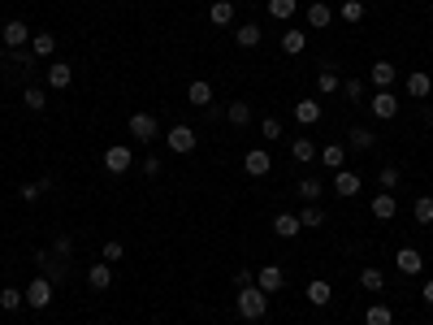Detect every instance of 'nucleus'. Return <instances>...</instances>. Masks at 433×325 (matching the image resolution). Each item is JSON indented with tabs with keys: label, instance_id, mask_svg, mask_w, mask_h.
Segmentation results:
<instances>
[{
	"label": "nucleus",
	"instance_id": "obj_6",
	"mask_svg": "<svg viewBox=\"0 0 433 325\" xmlns=\"http://www.w3.org/2000/svg\"><path fill=\"white\" fill-rule=\"evenodd\" d=\"M35 265L44 269V278L53 282V286L69 278V260H65V256H57V252H39V256H35Z\"/></svg>",
	"mask_w": 433,
	"mask_h": 325
},
{
	"label": "nucleus",
	"instance_id": "obj_2",
	"mask_svg": "<svg viewBox=\"0 0 433 325\" xmlns=\"http://www.w3.org/2000/svg\"><path fill=\"white\" fill-rule=\"evenodd\" d=\"M165 143H169V152H178V157H191V152H195V143H199V135H195V126H187V121H178V126H169V131H165Z\"/></svg>",
	"mask_w": 433,
	"mask_h": 325
},
{
	"label": "nucleus",
	"instance_id": "obj_30",
	"mask_svg": "<svg viewBox=\"0 0 433 325\" xmlns=\"http://www.w3.org/2000/svg\"><path fill=\"white\" fill-rule=\"evenodd\" d=\"M364 325H394V308L390 304H368Z\"/></svg>",
	"mask_w": 433,
	"mask_h": 325
},
{
	"label": "nucleus",
	"instance_id": "obj_26",
	"mask_svg": "<svg viewBox=\"0 0 433 325\" xmlns=\"http://www.w3.org/2000/svg\"><path fill=\"white\" fill-rule=\"evenodd\" d=\"M291 157H295L299 165H312V161H317V143H312L308 135H299V139L291 143Z\"/></svg>",
	"mask_w": 433,
	"mask_h": 325
},
{
	"label": "nucleus",
	"instance_id": "obj_31",
	"mask_svg": "<svg viewBox=\"0 0 433 325\" xmlns=\"http://www.w3.org/2000/svg\"><path fill=\"white\" fill-rule=\"evenodd\" d=\"M299 221H303V230H317V226H325V208H321V204H303V208H299Z\"/></svg>",
	"mask_w": 433,
	"mask_h": 325
},
{
	"label": "nucleus",
	"instance_id": "obj_33",
	"mask_svg": "<svg viewBox=\"0 0 433 325\" xmlns=\"http://www.w3.org/2000/svg\"><path fill=\"white\" fill-rule=\"evenodd\" d=\"M22 105H27L31 113H44V109H48V95H44V87H35V83H31L27 91H22Z\"/></svg>",
	"mask_w": 433,
	"mask_h": 325
},
{
	"label": "nucleus",
	"instance_id": "obj_22",
	"mask_svg": "<svg viewBox=\"0 0 433 325\" xmlns=\"http://www.w3.org/2000/svg\"><path fill=\"white\" fill-rule=\"evenodd\" d=\"M429 91H433V79H429L425 69H412V74H407V95H416V100H425Z\"/></svg>",
	"mask_w": 433,
	"mask_h": 325
},
{
	"label": "nucleus",
	"instance_id": "obj_49",
	"mask_svg": "<svg viewBox=\"0 0 433 325\" xmlns=\"http://www.w3.org/2000/svg\"><path fill=\"white\" fill-rule=\"evenodd\" d=\"M425 304H433V278H425Z\"/></svg>",
	"mask_w": 433,
	"mask_h": 325
},
{
	"label": "nucleus",
	"instance_id": "obj_28",
	"mask_svg": "<svg viewBox=\"0 0 433 325\" xmlns=\"http://www.w3.org/2000/svg\"><path fill=\"white\" fill-rule=\"evenodd\" d=\"M347 143L355 147V152H368V147H377V135L368 126H355V131H347Z\"/></svg>",
	"mask_w": 433,
	"mask_h": 325
},
{
	"label": "nucleus",
	"instance_id": "obj_13",
	"mask_svg": "<svg viewBox=\"0 0 433 325\" xmlns=\"http://www.w3.org/2000/svg\"><path fill=\"white\" fill-rule=\"evenodd\" d=\"M368 79H373V87H377V91H390V87H394V79H399V69H394V61H373Z\"/></svg>",
	"mask_w": 433,
	"mask_h": 325
},
{
	"label": "nucleus",
	"instance_id": "obj_19",
	"mask_svg": "<svg viewBox=\"0 0 433 325\" xmlns=\"http://www.w3.org/2000/svg\"><path fill=\"white\" fill-rule=\"evenodd\" d=\"M317 157H321V165H325V169H334V173H338V169L347 165V147H342V143H325Z\"/></svg>",
	"mask_w": 433,
	"mask_h": 325
},
{
	"label": "nucleus",
	"instance_id": "obj_48",
	"mask_svg": "<svg viewBox=\"0 0 433 325\" xmlns=\"http://www.w3.org/2000/svg\"><path fill=\"white\" fill-rule=\"evenodd\" d=\"M139 173H143V178H156V173H161V161H156V157H143V161H139Z\"/></svg>",
	"mask_w": 433,
	"mask_h": 325
},
{
	"label": "nucleus",
	"instance_id": "obj_23",
	"mask_svg": "<svg viewBox=\"0 0 433 325\" xmlns=\"http://www.w3.org/2000/svg\"><path fill=\"white\" fill-rule=\"evenodd\" d=\"M208 22H213V27H230V22H234V5H230V0H213V5H208Z\"/></svg>",
	"mask_w": 433,
	"mask_h": 325
},
{
	"label": "nucleus",
	"instance_id": "obj_7",
	"mask_svg": "<svg viewBox=\"0 0 433 325\" xmlns=\"http://www.w3.org/2000/svg\"><path fill=\"white\" fill-rule=\"evenodd\" d=\"M368 109H373V117H381V121L399 117V95H394V87H390V91H373V95H368Z\"/></svg>",
	"mask_w": 433,
	"mask_h": 325
},
{
	"label": "nucleus",
	"instance_id": "obj_46",
	"mask_svg": "<svg viewBox=\"0 0 433 325\" xmlns=\"http://www.w3.org/2000/svg\"><path fill=\"white\" fill-rule=\"evenodd\" d=\"M53 252L69 260V252H74V239H69V234H57V239H53Z\"/></svg>",
	"mask_w": 433,
	"mask_h": 325
},
{
	"label": "nucleus",
	"instance_id": "obj_24",
	"mask_svg": "<svg viewBox=\"0 0 433 325\" xmlns=\"http://www.w3.org/2000/svg\"><path fill=\"white\" fill-rule=\"evenodd\" d=\"M303 48H308V35H303L299 27H286L282 31V53H291V57H299Z\"/></svg>",
	"mask_w": 433,
	"mask_h": 325
},
{
	"label": "nucleus",
	"instance_id": "obj_4",
	"mask_svg": "<svg viewBox=\"0 0 433 325\" xmlns=\"http://www.w3.org/2000/svg\"><path fill=\"white\" fill-rule=\"evenodd\" d=\"M126 131H131V139H135V143H152V139L161 135V121L152 117V113H131Z\"/></svg>",
	"mask_w": 433,
	"mask_h": 325
},
{
	"label": "nucleus",
	"instance_id": "obj_3",
	"mask_svg": "<svg viewBox=\"0 0 433 325\" xmlns=\"http://www.w3.org/2000/svg\"><path fill=\"white\" fill-rule=\"evenodd\" d=\"M22 295H27V308H35V312H44L48 304H53V282L44 278V273H35V278L22 286Z\"/></svg>",
	"mask_w": 433,
	"mask_h": 325
},
{
	"label": "nucleus",
	"instance_id": "obj_38",
	"mask_svg": "<svg viewBox=\"0 0 433 325\" xmlns=\"http://www.w3.org/2000/svg\"><path fill=\"white\" fill-rule=\"evenodd\" d=\"M317 87H321V95H334V91H342V79H338L334 69H321L317 74Z\"/></svg>",
	"mask_w": 433,
	"mask_h": 325
},
{
	"label": "nucleus",
	"instance_id": "obj_27",
	"mask_svg": "<svg viewBox=\"0 0 433 325\" xmlns=\"http://www.w3.org/2000/svg\"><path fill=\"white\" fill-rule=\"evenodd\" d=\"M295 13H299V0H269V18L273 22H286V27H291Z\"/></svg>",
	"mask_w": 433,
	"mask_h": 325
},
{
	"label": "nucleus",
	"instance_id": "obj_47",
	"mask_svg": "<svg viewBox=\"0 0 433 325\" xmlns=\"http://www.w3.org/2000/svg\"><path fill=\"white\" fill-rule=\"evenodd\" d=\"M234 286H256V269H234Z\"/></svg>",
	"mask_w": 433,
	"mask_h": 325
},
{
	"label": "nucleus",
	"instance_id": "obj_34",
	"mask_svg": "<svg viewBox=\"0 0 433 325\" xmlns=\"http://www.w3.org/2000/svg\"><path fill=\"white\" fill-rule=\"evenodd\" d=\"M0 308H5V312H18V308H27V295H22L18 286H5V291H0Z\"/></svg>",
	"mask_w": 433,
	"mask_h": 325
},
{
	"label": "nucleus",
	"instance_id": "obj_9",
	"mask_svg": "<svg viewBox=\"0 0 433 325\" xmlns=\"http://www.w3.org/2000/svg\"><path fill=\"white\" fill-rule=\"evenodd\" d=\"M256 286H260L265 295L282 291V286H286V269H282V265H260V269H256Z\"/></svg>",
	"mask_w": 433,
	"mask_h": 325
},
{
	"label": "nucleus",
	"instance_id": "obj_35",
	"mask_svg": "<svg viewBox=\"0 0 433 325\" xmlns=\"http://www.w3.org/2000/svg\"><path fill=\"white\" fill-rule=\"evenodd\" d=\"M321 191H325L321 178H303L299 183V199H303V204H321Z\"/></svg>",
	"mask_w": 433,
	"mask_h": 325
},
{
	"label": "nucleus",
	"instance_id": "obj_12",
	"mask_svg": "<svg viewBox=\"0 0 433 325\" xmlns=\"http://www.w3.org/2000/svg\"><path fill=\"white\" fill-rule=\"evenodd\" d=\"M360 187H364V178H360V173H355V169H347V165H342V169L334 173V191H338L342 199H351V195H360Z\"/></svg>",
	"mask_w": 433,
	"mask_h": 325
},
{
	"label": "nucleus",
	"instance_id": "obj_11",
	"mask_svg": "<svg viewBox=\"0 0 433 325\" xmlns=\"http://www.w3.org/2000/svg\"><path fill=\"white\" fill-rule=\"evenodd\" d=\"M243 169H247V178H265V173L273 169V157L265 152V147H251V152L243 157Z\"/></svg>",
	"mask_w": 433,
	"mask_h": 325
},
{
	"label": "nucleus",
	"instance_id": "obj_42",
	"mask_svg": "<svg viewBox=\"0 0 433 325\" xmlns=\"http://www.w3.org/2000/svg\"><path fill=\"white\" fill-rule=\"evenodd\" d=\"M48 187H53L48 178H39V183H22V199H27V204H35V199H39Z\"/></svg>",
	"mask_w": 433,
	"mask_h": 325
},
{
	"label": "nucleus",
	"instance_id": "obj_51",
	"mask_svg": "<svg viewBox=\"0 0 433 325\" xmlns=\"http://www.w3.org/2000/svg\"><path fill=\"white\" fill-rule=\"evenodd\" d=\"M338 5H342V0H338Z\"/></svg>",
	"mask_w": 433,
	"mask_h": 325
},
{
	"label": "nucleus",
	"instance_id": "obj_14",
	"mask_svg": "<svg viewBox=\"0 0 433 325\" xmlns=\"http://www.w3.org/2000/svg\"><path fill=\"white\" fill-rule=\"evenodd\" d=\"M299 230H303L299 213H277V217H273V234H277V239H299Z\"/></svg>",
	"mask_w": 433,
	"mask_h": 325
},
{
	"label": "nucleus",
	"instance_id": "obj_41",
	"mask_svg": "<svg viewBox=\"0 0 433 325\" xmlns=\"http://www.w3.org/2000/svg\"><path fill=\"white\" fill-rule=\"evenodd\" d=\"M360 286L364 291H381V286H386V273H381V269H360Z\"/></svg>",
	"mask_w": 433,
	"mask_h": 325
},
{
	"label": "nucleus",
	"instance_id": "obj_29",
	"mask_svg": "<svg viewBox=\"0 0 433 325\" xmlns=\"http://www.w3.org/2000/svg\"><path fill=\"white\" fill-rule=\"evenodd\" d=\"M260 39H265V31L256 27V22H247V27H234V44H239V48H256Z\"/></svg>",
	"mask_w": 433,
	"mask_h": 325
},
{
	"label": "nucleus",
	"instance_id": "obj_32",
	"mask_svg": "<svg viewBox=\"0 0 433 325\" xmlns=\"http://www.w3.org/2000/svg\"><path fill=\"white\" fill-rule=\"evenodd\" d=\"M225 121H230V126H247V121H251V105H247V100H234V105L225 109Z\"/></svg>",
	"mask_w": 433,
	"mask_h": 325
},
{
	"label": "nucleus",
	"instance_id": "obj_37",
	"mask_svg": "<svg viewBox=\"0 0 433 325\" xmlns=\"http://www.w3.org/2000/svg\"><path fill=\"white\" fill-rule=\"evenodd\" d=\"M412 217L420 221V226H433V195H420L412 204Z\"/></svg>",
	"mask_w": 433,
	"mask_h": 325
},
{
	"label": "nucleus",
	"instance_id": "obj_20",
	"mask_svg": "<svg viewBox=\"0 0 433 325\" xmlns=\"http://www.w3.org/2000/svg\"><path fill=\"white\" fill-rule=\"evenodd\" d=\"M74 83V69L65 65V61H53V65H48V87H53V91H65Z\"/></svg>",
	"mask_w": 433,
	"mask_h": 325
},
{
	"label": "nucleus",
	"instance_id": "obj_44",
	"mask_svg": "<svg viewBox=\"0 0 433 325\" xmlns=\"http://www.w3.org/2000/svg\"><path fill=\"white\" fill-rule=\"evenodd\" d=\"M342 95H347V100H355V105H360V100H368L360 79H347V83H342Z\"/></svg>",
	"mask_w": 433,
	"mask_h": 325
},
{
	"label": "nucleus",
	"instance_id": "obj_45",
	"mask_svg": "<svg viewBox=\"0 0 433 325\" xmlns=\"http://www.w3.org/2000/svg\"><path fill=\"white\" fill-rule=\"evenodd\" d=\"M100 252H105V260H109V265H117V260H121V256H126V247H121V243H117V239H109V243H105V247H100Z\"/></svg>",
	"mask_w": 433,
	"mask_h": 325
},
{
	"label": "nucleus",
	"instance_id": "obj_36",
	"mask_svg": "<svg viewBox=\"0 0 433 325\" xmlns=\"http://www.w3.org/2000/svg\"><path fill=\"white\" fill-rule=\"evenodd\" d=\"M329 22H334V9L329 5H321V0L308 5V27H329Z\"/></svg>",
	"mask_w": 433,
	"mask_h": 325
},
{
	"label": "nucleus",
	"instance_id": "obj_21",
	"mask_svg": "<svg viewBox=\"0 0 433 325\" xmlns=\"http://www.w3.org/2000/svg\"><path fill=\"white\" fill-rule=\"evenodd\" d=\"M295 121H299V126H317V121H321V100H299V105H295Z\"/></svg>",
	"mask_w": 433,
	"mask_h": 325
},
{
	"label": "nucleus",
	"instance_id": "obj_18",
	"mask_svg": "<svg viewBox=\"0 0 433 325\" xmlns=\"http://www.w3.org/2000/svg\"><path fill=\"white\" fill-rule=\"evenodd\" d=\"M31 53H35L39 61H48V57L57 53V35H53V31H35V35H31Z\"/></svg>",
	"mask_w": 433,
	"mask_h": 325
},
{
	"label": "nucleus",
	"instance_id": "obj_5",
	"mask_svg": "<svg viewBox=\"0 0 433 325\" xmlns=\"http://www.w3.org/2000/svg\"><path fill=\"white\" fill-rule=\"evenodd\" d=\"M31 35H35V31L27 27V22H18V18L0 27V44H5L9 53H18V48H31Z\"/></svg>",
	"mask_w": 433,
	"mask_h": 325
},
{
	"label": "nucleus",
	"instance_id": "obj_10",
	"mask_svg": "<svg viewBox=\"0 0 433 325\" xmlns=\"http://www.w3.org/2000/svg\"><path fill=\"white\" fill-rule=\"evenodd\" d=\"M394 269L403 273V278H416V273L425 269V256L416 252V247H399V252H394Z\"/></svg>",
	"mask_w": 433,
	"mask_h": 325
},
{
	"label": "nucleus",
	"instance_id": "obj_15",
	"mask_svg": "<svg viewBox=\"0 0 433 325\" xmlns=\"http://www.w3.org/2000/svg\"><path fill=\"white\" fill-rule=\"evenodd\" d=\"M87 286H91V291H109V286H113V265H109V260L91 265V269H87Z\"/></svg>",
	"mask_w": 433,
	"mask_h": 325
},
{
	"label": "nucleus",
	"instance_id": "obj_17",
	"mask_svg": "<svg viewBox=\"0 0 433 325\" xmlns=\"http://www.w3.org/2000/svg\"><path fill=\"white\" fill-rule=\"evenodd\" d=\"M394 213H399L394 191H381V195L373 199V217H377V221H394Z\"/></svg>",
	"mask_w": 433,
	"mask_h": 325
},
{
	"label": "nucleus",
	"instance_id": "obj_43",
	"mask_svg": "<svg viewBox=\"0 0 433 325\" xmlns=\"http://www.w3.org/2000/svg\"><path fill=\"white\" fill-rule=\"evenodd\" d=\"M377 183H381V191H394V187H399V169H394V165H381V169H377Z\"/></svg>",
	"mask_w": 433,
	"mask_h": 325
},
{
	"label": "nucleus",
	"instance_id": "obj_39",
	"mask_svg": "<svg viewBox=\"0 0 433 325\" xmlns=\"http://www.w3.org/2000/svg\"><path fill=\"white\" fill-rule=\"evenodd\" d=\"M364 13H368V9H364V0H342V9H338V18H342V22H364Z\"/></svg>",
	"mask_w": 433,
	"mask_h": 325
},
{
	"label": "nucleus",
	"instance_id": "obj_40",
	"mask_svg": "<svg viewBox=\"0 0 433 325\" xmlns=\"http://www.w3.org/2000/svg\"><path fill=\"white\" fill-rule=\"evenodd\" d=\"M282 135H286V131H282V121H277V117H265V121H260V139H265V143H277Z\"/></svg>",
	"mask_w": 433,
	"mask_h": 325
},
{
	"label": "nucleus",
	"instance_id": "obj_1",
	"mask_svg": "<svg viewBox=\"0 0 433 325\" xmlns=\"http://www.w3.org/2000/svg\"><path fill=\"white\" fill-rule=\"evenodd\" d=\"M234 308H239L243 321H260V317L269 312V295H265L260 286H243L239 299H234Z\"/></svg>",
	"mask_w": 433,
	"mask_h": 325
},
{
	"label": "nucleus",
	"instance_id": "obj_25",
	"mask_svg": "<svg viewBox=\"0 0 433 325\" xmlns=\"http://www.w3.org/2000/svg\"><path fill=\"white\" fill-rule=\"evenodd\" d=\"M329 299H334V286H329L325 278H312L308 282V304H317V308H325Z\"/></svg>",
	"mask_w": 433,
	"mask_h": 325
},
{
	"label": "nucleus",
	"instance_id": "obj_16",
	"mask_svg": "<svg viewBox=\"0 0 433 325\" xmlns=\"http://www.w3.org/2000/svg\"><path fill=\"white\" fill-rule=\"evenodd\" d=\"M187 100L195 109H213V83L208 79H195L191 87H187Z\"/></svg>",
	"mask_w": 433,
	"mask_h": 325
},
{
	"label": "nucleus",
	"instance_id": "obj_50",
	"mask_svg": "<svg viewBox=\"0 0 433 325\" xmlns=\"http://www.w3.org/2000/svg\"><path fill=\"white\" fill-rule=\"evenodd\" d=\"M0 61H5V44H0Z\"/></svg>",
	"mask_w": 433,
	"mask_h": 325
},
{
	"label": "nucleus",
	"instance_id": "obj_52",
	"mask_svg": "<svg viewBox=\"0 0 433 325\" xmlns=\"http://www.w3.org/2000/svg\"><path fill=\"white\" fill-rule=\"evenodd\" d=\"M121 5H126V0H121Z\"/></svg>",
	"mask_w": 433,
	"mask_h": 325
},
{
	"label": "nucleus",
	"instance_id": "obj_8",
	"mask_svg": "<svg viewBox=\"0 0 433 325\" xmlns=\"http://www.w3.org/2000/svg\"><path fill=\"white\" fill-rule=\"evenodd\" d=\"M105 169H109V173H126V169H135V152H131L126 143L105 147Z\"/></svg>",
	"mask_w": 433,
	"mask_h": 325
}]
</instances>
